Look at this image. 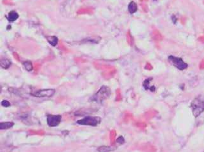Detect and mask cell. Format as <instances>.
<instances>
[{
  "label": "cell",
  "mask_w": 204,
  "mask_h": 152,
  "mask_svg": "<svg viewBox=\"0 0 204 152\" xmlns=\"http://www.w3.org/2000/svg\"><path fill=\"white\" fill-rule=\"evenodd\" d=\"M101 122V119L99 116H87L84 119L77 121V124L82 125H90L96 127Z\"/></svg>",
  "instance_id": "277c9868"
},
{
  "label": "cell",
  "mask_w": 204,
  "mask_h": 152,
  "mask_svg": "<svg viewBox=\"0 0 204 152\" xmlns=\"http://www.w3.org/2000/svg\"><path fill=\"white\" fill-rule=\"evenodd\" d=\"M128 9H129V12L130 13H135L136 11L138 10V6L136 3L134 2H131L128 6Z\"/></svg>",
  "instance_id": "30bf717a"
},
{
  "label": "cell",
  "mask_w": 204,
  "mask_h": 152,
  "mask_svg": "<svg viewBox=\"0 0 204 152\" xmlns=\"http://www.w3.org/2000/svg\"><path fill=\"white\" fill-rule=\"evenodd\" d=\"M11 66V62L6 59H3L1 61V66L4 69H8Z\"/></svg>",
  "instance_id": "7c38bea8"
},
{
  "label": "cell",
  "mask_w": 204,
  "mask_h": 152,
  "mask_svg": "<svg viewBox=\"0 0 204 152\" xmlns=\"http://www.w3.org/2000/svg\"><path fill=\"white\" fill-rule=\"evenodd\" d=\"M152 80V78H148V79H147V80H146L145 81H144V83H143V86H144V89H145L146 90H151L152 92H153V91H155V87H150L149 86V83H150V80Z\"/></svg>",
  "instance_id": "8fae6325"
},
{
  "label": "cell",
  "mask_w": 204,
  "mask_h": 152,
  "mask_svg": "<svg viewBox=\"0 0 204 152\" xmlns=\"http://www.w3.org/2000/svg\"><path fill=\"white\" fill-rule=\"evenodd\" d=\"M168 60L174 67L181 71L186 70L188 67V64L186 63L180 57L170 55L168 57Z\"/></svg>",
  "instance_id": "3957f363"
},
{
  "label": "cell",
  "mask_w": 204,
  "mask_h": 152,
  "mask_svg": "<svg viewBox=\"0 0 204 152\" xmlns=\"http://www.w3.org/2000/svg\"><path fill=\"white\" fill-rule=\"evenodd\" d=\"M23 65L25 67V69L26 70L28 71H31L33 69V67H32V64L30 61H25L23 63Z\"/></svg>",
  "instance_id": "5bb4252c"
},
{
  "label": "cell",
  "mask_w": 204,
  "mask_h": 152,
  "mask_svg": "<svg viewBox=\"0 0 204 152\" xmlns=\"http://www.w3.org/2000/svg\"><path fill=\"white\" fill-rule=\"evenodd\" d=\"M113 150V149L112 148L109 147V146H100L97 149V151L99 152H110Z\"/></svg>",
  "instance_id": "4fadbf2b"
},
{
  "label": "cell",
  "mask_w": 204,
  "mask_h": 152,
  "mask_svg": "<svg viewBox=\"0 0 204 152\" xmlns=\"http://www.w3.org/2000/svg\"><path fill=\"white\" fill-rule=\"evenodd\" d=\"M55 92V90L54 89H43L32 93L31 95L37 97H50L54 96Z\"/></svg>",
  "instance_id": "5b68a950"
},
{
  "label": "cell",
  "mask_w": 204,
  "mask_h": 152,
  "mask_svg": "<svg viewBox=\"0 0 204 152\" xmlns=\"http://www.w3.org/2000/svg\"><path fill=\"white\" fill-rule=\"evenodd\" d=\"M2 105L4 107H9L10 106L11 104L10 103L9 101H8L6 100H3L2 102Z\"/></svg>",
  "instance_id": "9a60e30c"
},
{
  "label": "cell",
  "mask_w": 204,
  "mask_h": 152,
  "mask_svg": "<svg viewBox=\"0 0 204 152\" xmlns=\"http://www.w3.org/2000/svg\"><path fill=\"white\" fill-rule=\"evenodd\" d=\"M61 119L62 116L59 115H48L47 116V124L50 127H56L60 124Z\"/></svg>",
  "instance_id": "8992f818"
},
{
  "label": "cell",
  "mask_w": 204,
  "mask_h": 152,
  "mask_svg": "<svg viewBox=\"0 0 204 152\" xmlns=\"http://www.w3.org/2000/svg\"><path fill=\"white\" fill-rule=\"evenodd\" d=\"M193 115L197 118L204 112V96L199 95L195 97L190 104Z\"/></svg>",
  "instance_id": "6da1fadb"
},
{
  "label": "cell",
  "mask_w": 204,
  "mask_h": 152,
  "mask_svg": "<svg viewBox=\"0 0 204 152\" xmlns=\"http://www.w3.org/2000/svg\"><path fill=\"white\" fill-rule=\"evenodd\" d=\"M110 94H111L110 89L106 86H103L92 97V99L97 103H101L102 101H103L104 99L109 97Z\"/></svg>",
  "instance_id": "7a4b0ae2"
},
{
  "label": "cell",
  "mask_w": 204,
  "mask_h": 152,
  "mask_svg": "<svg viewBox=\"0 0 204 152\" xmlns=\"http://www.w3.org/2000/svg\"><path fill=\"white\" fill-rule=\"evenodd\" d=\"M47 39L48 40V41L49 42V44L52 45L53 47H55L57 45V43H58V39L56 36H47Z\"/></svg>",
  "instance_id": "9c48e42d"
},
{
  "label": "cell",
  "mask_w": 204,
  "mask_h": 152,
  "mask_svg": "<svg viewBox=\"0 0 204 152\" xmlns=\"http://www.w3.org/2000/svg\"><path fill=\"white\" fill-rule=\"evenodd\" d=\"M14 125V123L12 122H2L0 125V129L2 130L10 129Z\"/></svg>",
  "instance_id": "ba28073f"
},
{
  "label": "cell",
  "mask_w": 204,
  "mask_h": 152,
  "mask_svg": "<svg viewBox=\"0 0 204 152\" xmlns=\"http://www.w3.org/2000/svg\"><path fill=\"white\" fill-rule=\"evenodd\" d=\"M19 15L18 13H17L15 11H12L9 13H8L6 18L8 20V21L13 22V21H15L17 19L19 18Z\"/></svg>",
  "instance_id": "52a82bcc"
},
{
  "label": "cell",
  "mask_w": 204,
  "mask_h": 152,
  "mask_svg": "<svg viewBox=\"0 0 204 152\" xmlns=\"http://www.w3.org/2000/svg\"><path fill=\"white\" fill-rule=\"evenodd\" d=\"M116 141H117V142L120 143V144H123V143H124V142H125V139L123 138V137L120 136L119 138H118Z\"/></svg>",
  "instance_id": "2e32d148"
}]
</instances>
